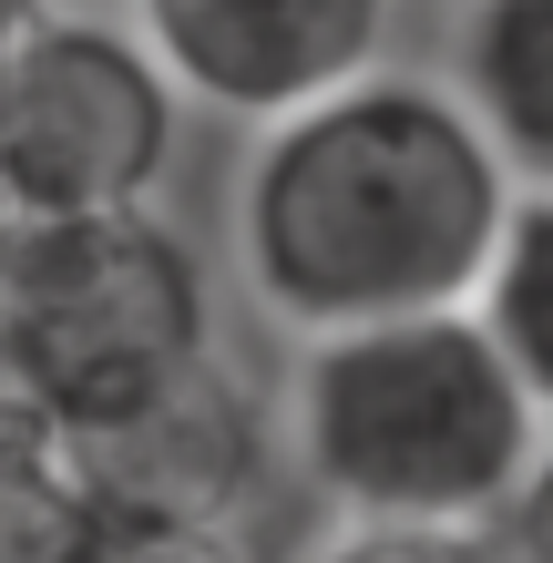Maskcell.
<instances>
[{
    "label": "cell",
    "instance_id": "1",
    "mask_svg": "<svg viewBox=\"0 0 553 563\" xmlns=\"http://www.w3.org/2000/svg\"><path fill=\"white\" fill-rule=\"evenodd\" d=\"M512 195L523 185L451 103V82L360 73L256 134L236 175V267L298 339L472 308Z\"/></svg>",
    "mask_w": 553,
    "mask_h": 563
},
{
    "label": "cell",
    "instance_id": "2",
    "mask_svg": "<svg viewBox=\"0 0 553 563\" xmlns=\"http://www.w3.org/2000/svg\"><path fill=\"white\" fill-rule=\"evenodd\" d=\"M553 420L472 308L379 318L298 349L287 461L339 522H502Z\"/></svg>",
    "mask_w": 553,
    "mask_h": 563
},
{
    "label": "cell",
    "instance_id": "3",
    "mask_svg": "<svg viewBox=\"0 0 553 563\" xmlns=\"http://www.w3.org/2000/svg\"><path fill=\"white\" fill-rule=\"evenodd\" d=\"M0 358L73 441V430L113 420L123 400L185 379L195 358H215L206 256L154 206L21 225L11 267H0Z\"/></svg>",
    "mask_w": 553,
    "mask_h": 563
},
{
    "label": "cell",
    "instance_id": "4",
    "mask_svg": "<svg viewBox=\"0 0 553 563\" xmlns=\"http://www.w3.org/2000/svg\"><path fill=\"white\" fill-rule=\"evenodd\" d=\"M175 134L185 92L123 21L42 11V31L0 73V195L21 225L154 206V185L175 175Z\"/></svg>",
    "mask_w": 553,
    "mask_h": 563
},
{
    "label": "cell",
    "instance_id": "5",
    "mask_svg": "<svg viewBox=\"0 0 553 563\" xmlns=\"http://www.w3.org/2000/svg\"><path fill=\"white\" fill-rule=\"evenodd\" d=\"M82 512L103 522H165V533H236L256 512V492L277 472V420L246 389L236 358H195L185 379L123 400L113 420H92L62 441Z\"/></svg>",
    "mask_w": 553,
    "mask_h": 563
},
{
    "label": "cell",
    "instance_id": "6",
    "mask_svg": "<svg viewBox=\"0 0 553 563\" xmlns=\"http://www.w3.org/2000/svg\"><path fill=\"white\" fill-rule=\"evenodd\" d=\"M389 11L400 0H134V31L185 103L267 134L379 73Z\"/></svg>",
    "mask_w": 553,
    "mask_h": 563
},
{
    "label": "cell",
    "instance_id": "7",
    "mask_svg": "<svg viewBox=\"0 0 553 563\" xmlns=\"http://www.w3.org/2000/svg\"><path fill=\"white\" fill-rule=\"evenodd\" d=\"M451 103L482 123L512 185H553V0H462Z\"/></svg>",
    "mask_w": 553,
    "mask_h": 563
},
{
    "label": "cell",
    "instance_id": "8",
    "mask_svg": "<svg viewBox=\"0 0 553 563\" xmlns=\"http://www.w3.org/2000/svg\"><path fill=\"white\" fill-rule=\"evenodd\" d=\"M472 318L493 328V349L512 358L523 400L553 420V185H523L493 236V267L472 287Z\"/></svg>",
    "mask_w": 553,
    "mask_h": 563
},
{
    "label": "cell",
    "instance_id": "9",
    "mask_svg": "<svg viewBox=\"0 0 553 563\" xmlns=\"http://www.w3.org/2000/svg\"><path fill=\"white\" fill-rule=\"evenodd\" d=\"M73 533H82V492L62 461V430L0 358V563H62Z\"/></svg>",
    "mask_w": 553,
    "mask_h": 563
},
{
    "label": "cell",
    "instance_id": "10",
    "mask_svg": "<svg viewBox=\"0 0 553 563\" xmlns=\"http://www.w3.org/2000/svg\"><path fill=\"white\" fill-rule=\"evenodd\" d=\"M298 563H512L502 522H339Z\"/></svg>",
    "mask_w": 553,
    "mask_h": 563
},
{
    "label": "cell",
    "instance_id": "11",
    "mask_svg": "<svg viewBox=\"0 0 553 563\" xmlns=\"http://www.w3.org/2000/svg\"><path fill=\"white\" fill-rule=\"evenodd\" d=\"M62 563H246L236 533H165V522H103L82 512V533Z\"/></svg>",
    "mask_w": 553,
    "mask_h": 563
},
{
    "label": "cell",
    "instance_id": "12",
    "mask_svg": "<svg viewBox=\"0 0 553 563\" xmlns=\"http://www.w3.org/2000/svg\"><path fill=\"white\" fill-rule=\"evenodd\" d=\"M502 553H512V563H553V441H543V461H533L523 503L502 512Z\"/></svg>",
    "mask_w": 553,
    "mask_h": 563
},
{
    "label": "cell",
    "instance_id": "13",
    "mask_svg": "<svg viewBox=\"0 0 553 563\" xmlns=\"http://www.w3.org/2000/svg\"><path fill=\"white\" fill-rule=\"evenodd\" d=\"M42 11H52V0H0V73L21 62V42L42 31Z\"/></svg>",
    "mask_w": 553,
    "mask_h": 563
},
{
    "label": "cell",
    "instance_id": "14",
    "mask_svg": "<svg viewBox=\"0 0 553 563\" xmlns=\"http://www.w3.org/2000/svg\"><path fill=\"white\" fill-rule=\"evenodd\" d=\"M11 236H21V216H11V195H0V267H11Z\"/></svg>",
    "mask_w": 553,
    "mask_h": 563
}]
</instances>
